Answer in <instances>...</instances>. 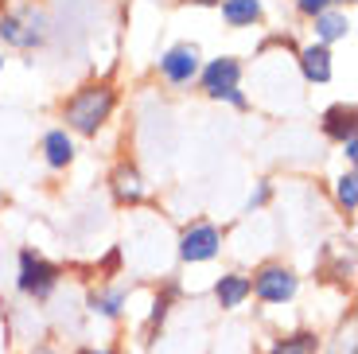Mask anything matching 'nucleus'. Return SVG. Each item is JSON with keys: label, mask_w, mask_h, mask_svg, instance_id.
Returning <instances> with one entry per match:
<instances>
[{"label": "nucleus", "mask_w": 358, "mask_h": 354, "mask_svg": "<svg viewBox=\"0 0 358 354\" xmlns=\"http://www.w3.org/2000/svg\"><path fill=\"white\" fill-rule=\"evenodd\" d=\"M109 113H113V90L109 86H82L66 101V125L78 133H98Z\"/></svg>", "instance_id": "obj_1"}, {"label": "nucleus", "mask_w": 358, "mask_h": 354, "mask_svg": "<svg viewBox=\"0 0 358 354\" xmlns=\"http://www.w3.org/2000/svg\"><path fill=\"white\" fill-rule=\"evenodd\" d=\"M16 284H20L24 296L43 300V296H51L55 284H59V269H55L51 261H43L36 249H24V253H20V281Z\"/></svg>", "instance_id": "obj_2"}, {"label": "nucleus", "mask_w": 358, "mask_h": 354, "mask_svg": "<svg viewBox=\"0 0 358 354\" xmlns=\"http://www.w3.org/2000/svg\"><path fill=\"white\" fill-rule=\"evenodd\" d=\"M250 292H257L265 304H285L296 296V276L288 273L285 265H265L250 281Z\"/></svg>", "instance_id": "obj_3"}, {"label": "nucleus", "mask_w": 358, "mask_h": 354, "mask_svg": "<svg viewBox=\"0 0 358 354\" xmlns=\"http://www.w3.org/2000/svg\"><path fill=\"white\" fill-rule=\"evenodd\" d=\"M218 249H222V234H218L215 226H206V222L191 226V230L183 234V241H179V257H183V261H210Z\"/></svg>", "instance_id": "obj_4"}, {"label": "nucleus", "mask_w": 358, "mask_h": 354, "mask_svg": "<svg viewBox=\"0 0 358 354\" xmlns=\"http://www.w3.org/2000/svg\"><path fill=\"white\" fill-rule=\"evenodd\" d=\"M160 71L168 82H191L199 74V51L195 47H171L160 59Z\"/></svg>", "instance_id": "obj_5"}, {"label": "nucleus", "mask_w": 358, "mask_h": 354, "mask_svg": "<svg viewBox=\"0 0 358 354\" xmlns=\"http://www.w3.org/2000/svg\"><path fill=\"white\" fill-rule=\"evenodd\" d=\"M238 74H242V66H238V59H215L210 66L203 71V86L210 98H222L226 90L238 86Z\"/></svg>", "instance_id": "obj_6"}, {"label": "nucleus", "mask_w": 358, "mask_h": 354, "mask_svg": "<svg viewBox=\"0 0 358 354\" xmlns=\"http://www.w3.org/2000/svg\"><path fill=\"white\" fill-rule=\"evenodd\" d=\"M245 296H250V276H242V273L218 276V284H215L218 308H238V304H245Z\"/></svg>", "instance_id": "obj_7"}, {"label": "nucleus", "mask_w": 358, "mask_h": 354, "mask_svg": "<svg viewBox=\"0 0 358 354\" xmlns=\"http://www.w3.org/2000/svg\"><path fill=\"white\" fill-rule=\"evenodd\" d=\"M113 195H117V203H141L144 199L141 171H136L133 164H121V168L113 171Z\"/></svg>", "instance_id": "obj_8"}, {"label": "nucleus", "mask_w": 358, "mask_h": 354, "mask_svg": "<svg viewBox=\"0 0 358 354\" xmlns=\"http://www.w3.org/2000/svg\"><path fill=\"white\" fill-rule=\"evenodd\" d=\"M323 133L331 141H350L355 136V109L350 106H331L323 113Z\"/></svg>", "instance_id": "obj_9"}, {"label": "nucleus", "mask_w": 358, "mask_h": 354, "mask_svg": "<svg viewBox=\"0 0 358 354\" xmlns=\"http://www.w3.org/2000/svg\"><path fill=\"white\" fill-rule=\"evenodd\" d=\"M43 152H47V164L51 168H66L74 160V141L66 136V129H55V133L43 136Z\"/></svg>", "instance_id": "obj_10"}, {"label": "nucleus", "mask_w": 358, "mask_h": 354, "mask_svg": "<svg viewBox=\"0 0 358 354\" xmlns=\"http://www.w3.org/2000/svg\"><path fill=\"white\" fill-rule=\"evenodd\" d=\"M300 66H304V78L308 82H327L331 78V55H327V47H308L304 55H300Z\"/></svg>", "instance_id": "obj_11"}, {"label": "nucleus", "mask_w": 358, "mask_h": 354, "mask_svg": "<svg viewBox=\"0 0 358 354\" xmlns=\"http://www.w3.org/2000/svg\"><path fill=\"white\" fill-rule=\"evenodd\" d=\"M320 351V335L315 331H292V335L277 339L268 346V354H315Z\"/></svg>", "instance_id": "obj_12"}, {"label": "nucleus", "mask_w": 358, "mask_h": 354, "mask_svg": "<svg viewBox=\"0 0 358 354\" xmlns=\"http://www.w3.org/2000/svg\"><path fill=\"white\" fill-rule=\"evenodd\" d=\"M222 16H226V24L245 27V24H253V20L261 16V0H226Z\"/></svg>", "instance_id": "obj_13"}, {"label": "nucleus", "mask_w": 358, "mask_h": 354, "mask_svg": "<svg viewBox=\"0 0 358 354\" xmlns=\"http://www.w3.org/2000/svg\"><path fill=\"white\" fill-rule=\"evenodd\" d=\"M350 31L347 16H339V12H320L315 16V36L323 39V43H331V39H343Z\"/></svg>", "instance_id": "obj_14"}, {"label": "nucleus", "mask_w": 358, "mask_h": 354, "mask_svg": "<svg viewBox=\"0 0 358 354\" xmlns=\"http://www.w3.org/2000/svg\"><path fill=\"white\" fill-rule=\"evenodd\" d=\"M121 304H125V292H121V288H109V292H94V300H90V308L113 319V316H121Z\"/></svg>", "instance_id": "obj_15"}, {"label": "nucleus", "mask_w": 358, "mask_h": 354, "mask_svg": "<svg viewBox=\"0 0 358 354\" xmlns=\"http://www.w3.org/2000/svg\"><path fill=\"white\" fill-rule=\"evenodd\" d=\"M335 191H339V203L347 206V211H355V203H358V179H355V171H347Z\"/></svg>", "instance_id": "obj_16"}, {"label": "nucleus", "mask_w": 358, "mask_h": 354, "mask_svg": "<svg viewBox=\"0 0 358 354\" xmlns=\"http://www.w3.org/2000/svg\"><path fill=\"white\" fill-rule=\"evenodd\" d=\"M327 4H331V0H296V8L304 12V16H320Z\"/></svg>", "instance_id": "obj_17"}, {"label": "nucleus", "mask_w": 358, "mask_h": 354, "mask_svg": "<svg viewBox=\"0 0 358 354\" xmlns=\"http://www.w3.org/2000/svg\"><path fill=\"white\" fill-rule=\"evenodd\" d=\"M355 351V343H350V335L347 339H339V346H335V354H350Z\"/></svg>", "instance_id": "obj_18"}, {"label": "nucleus", "mask_w": 358, "mask_h": 354, "mask_svg": "<svg viewBox=\"0 0 358 354\" xmlns=\"http://www.w3.org/2000/svg\"><path fill=\"white\" fill-rule=\"evenodd\" d=\"M343 144H347V160H355V156H358V141L350 136V141H343Z\"/></svg>", "instance_id": "obj_19"}, {"label": "nucleus", "mask_w": 358, "mask_h": 354, "mask_svg": "<svg viewBox=\"0 0 358 354\" xmlns=\"http://www.w3.org/2000/svg\"><path fill=\"white\" fill-rule=\"evenodd\" d=\"M78 354H113V351H78Z\"/></svg>", "instance_id": "obj_20"}, {"label": "nucleus", "mask_w": 358, "mask_h": 354, "mask_svg": "<svg viewBox=\"0 0 358 354\" xmlns=\"http://www.w3.org/2000/svg\"><path fill=\"white\" fill-rule=\"evenodd\" d=\"M195 4H222V0H195Z\"/></svg>", "instance_id": "obj_21"}, {"label": "nucleus", "mask_w": 358, "mask_h": 354, "mask_svg": "<svg viewBox=\"0 0 358 354\" xmlns=\"http://www.w3.org/2000/svg\"><path fill=\"white\" fill-rule=\"evenodd\" d=\"M347 4H350V0H347Z\"/></svg>", "instance_id": "obj_22"}, {"label": "nucleus", "mask_w": 358, "mask_h": 354, "mask_svg": "<svg viewBox=\"0 0 358 354\" xmlns=\"http://www.w3.org/2000/svg\"><path fill=\"white\" fill-rule=\"evenodd\" d=\"M0 62H4V59H0Z\"/></svg>", "instance_id": "obj_23"}]
</instances>
